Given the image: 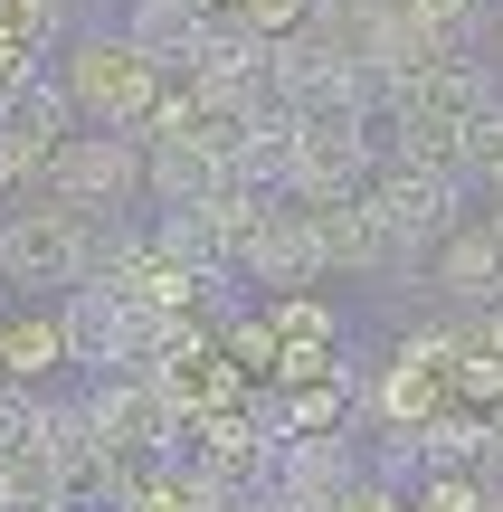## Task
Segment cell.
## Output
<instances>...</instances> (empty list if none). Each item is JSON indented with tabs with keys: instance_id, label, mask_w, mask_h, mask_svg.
Instances as JSON below:
<instances>
[{
	"instance_id": "1",
	"label": "cell",
	"mask_w": 503,
	"mask_h": 512,
	"mask_svg": "<svg viewBox=\"0 0 503 512\" xmlns=\"http://www.w3.org/2000/svg\"><path fill=\"white\" fill-rule=\"evenodd\" d=\"M76 95H86V114H105V124H133V114L152 105V48L95 38V48L76 57Z\"/></svg>"
},
{
	"instance_id": "2",
	"label": "cell",
	"mask_w": 503,
	"mask_h": 512,
	"mask_svg": "<svg viewBox=\"0 0 503 512\" xmlns=\"http://www.w3.org/2000/svg\"><path fill=\"white\" fill-rule=\"evenodd\" d=\"M48 181L67 190L76 209H86V200H114V190H133V152L114 143V133H95V143H67V152H48Z\"/></svg>"
},
{
	"instance_id": "3",
	"label": "cell",
	"mask_w": 503,
	"mask_h": 512,
	"mask_svg": "<svg viewBox=\"0 0 503 512\" xmlns=\"http://www.w3.org/2000/svg\"><path fill=\"white\" fill-rule=\"evenodd\" d=\"M0 256H10L19 275H38V266L67 275L76 256H86V219H76V209H48V219H38V209H29V219L10 228V247H0Z\"/></svg>"
},
{
	"instance_id": "4",
	"label": "cell",
	"mask_w": 503,
	"mask_h": 512,
	"mask_svg": "<svg viewBox=\"0 0 503 512\" xmlns=\"http://www.w3.org/2000/svg\"><path fill=\"white\" fill-rule=\"evenodd\" d=\"M475 10H485V0H399V29H409L418 48H456V38L475 29Z\"/></svg>"
}]
</instances>
